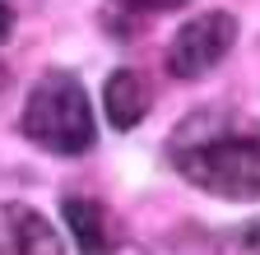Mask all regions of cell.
I'll return each instance as SVG.
<instances>
[{
	"label": "cell",
	"instance_id": "obj_1",
	"mask_svg": "<svg viewBox=\"0 0 260 255\" xmlns=\"http://www.w3.org/2000/svg\"><path fill=\"white\" fill-rule=\"evenodd\" d=\"M172 167L218 200H260V121L233 107L186 116L168 139Z\"/></svg>",
	"mask_w": 260,
	"mask_h": 255
},
{
	"label": "cell",
	"instance_id": "obj_2",
	"mask_svg": "<svg viewBox=\"0 0 260 255\" xmlns=\"http://www.w3.org/2000/svg\"><path fill=\"white\" fill-rule=\"evenodd\" d=\"M23 135L60 158H75L93 149V107L84 98V84L65 70H51L32 84L23 102Z\"/></svg>",
	"mask_w": 260,
	"mask_h": 255
},
{
	"label": "cell",
	"instance_id": "obj_3",
	"mask_svg": "<svg viewBox=\"0 0 260 255\" xmlns=\"http://www.w3.org/2000/svg\"><path fill=\"white\" fill-rule=\"evenodd\" d=\"M237 42V19L223 14V10H209L200 19H186L177 28V38L168 47V70L172 79H205L218 60L233 51Z\"/></svg>",
	"mask_w": 260,
	"mask_h": 255
},
{
	"label": "cell",
	"instance_id": "obj_4",
	"mask_svg": "<svg viewBox=\"0 0 260 255\" xmlns=\"http://www.w3.org/2000/svg\"><path fill=\"white\" fill-rule=\"evenodd\" d=\"M0 255H60V237L28 204H0Z\"/></svg>",
	"mask_w": 260,
	"mask_h": 255
},
{
	"label": "cell",
	"instance_id": "obj_5",
	"mask_svg": "<svg viewBox=\"0 0 260 255\" xmlns=\"http://www.w3.org/2000/svg\"><path fill=\"white\" fill-rule=\"evenodd\" d=\"M103 107H107V121L116 130H135V125L149 116V88L135 70H116L107 75V88H103Z\"/></svg>",
	"mask_w": 260,
	"mask_h": 255
},
{
	"label": "cell",
	"instance_id": "obj_6",
	"mask_svg": "<svg viewBox=\"0 0 260 255\" xmlns=\"http://www.w3.org/2000/svg\"><path fill=\"white\" fill-rule=\"evenodd\" d=\"M65 223H70V232H75L79 255H112V232L103 223V204L98 200L70 195L65 200Z\"/></svg>",
	"mask_w": 260,
	"mask_h": 255
},
{
	"label": "cell",
	"instance_id": "obj_7",
	"mask_svg": "<svg viewBox=\"0 0 260 255\" xmlns=\"http://www.w3.org/2000/svg\"><path fill=\"white\" fill-rule=\"evenodd\" d=\"M121 5H130V10H177L186 0H121Z\"/></svg>",
	"mask_w": 260,
	"mask_h": 255
},
{
	"label": "cell",
	"instance_id": "obj_8",
	"mask_svg": "<svg viewBox=\"0 0 260 255\" xmlns=\"http://www.w3.org/2000/svg\"><path fill=\"white\" fill-rule=\"evenodd\" d=\"M10 33H14V10L5 5V0H0V42H5Z\"/></svg>",
	"mask_w": 260,
	"mask_h": 255
},
{
	"label": "cell",
	"instance_id": "obj_9",
	"mask_svg": "<svg viewBox=\"0 0 260 255\" xmlns=\"http://www.w3.org/2000/svg\"><path fill=\"white\" fill-rule=\"evenodd\" d=\"M242 241H246V250H251V255H260V223H251V228L242 232Z\"/></svg>",
	"mask_w": 260,
	"mask_h": 255
}]
</instances>
